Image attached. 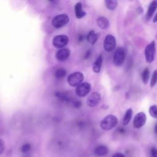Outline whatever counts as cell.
<instances>
[{
	"label": "cell",
	"instance_id": "7a4b0ae2",
	"mask_svg": "<svg viewBox=\"0 0 157 157\" xmlns=\"http://www.w3.org/2000/svg\"><path fill=\"white\" fill-rule=\"evenodd\" d=\"M84 75L81 72H75L71 74L67 78V83L71 86H77L82 83Z\"/></svg>",
	"mask_w": 157,
	"mask_h": 157
},
{
	"label": "cell",
	"instance_id": "83f0119b",
	"mask_svg": "<svg viewBox=\"0 0 157 157\" xmlns=\"http://www.w3.org/2000/svg\"><path fill=\"white\" fill-rule=\"evenodd\" d=\"M153 23L157 22V13L155 14V17H154V18H153Z\"/></svg>",
	"mask_w": 157,
	"mask_h": 157
},
{
	"label": "cell",
	"instance_id": "cb8c5ba5",
	"mask_svg": "<svg viewBox=\"0 0 157 157\" xmlns=\"http://www.w3.org/2000/svg\"><path fill=\"white\" fill-rule=\"evenodd\" d=\"M30 149H31V145L29 144H24L21 148V150L23 153H26V152L29 151L30 150Z\"/></svg>",
	"mask_w": 157,
	"mask_h": 157
},
{
	"label": "cell",
	"instance_id": "277c9868",
	"mask_svg": "<svg viewBox=\"0 0 157 157\" xmlns=\"http://www.w3.org/2000/svg\"><path fill=\"white\" fill-rule=\"evenodd\" d=\"M144 53L146 61L148 63H152L155 59L156 53V45L154 40L146 46Z\"/></svg>",
	"mask_w": 157,
	"mask_h": 157
},
{
	"label": "cell",
	"instance_id": "ba28073f",
	"mask_svg": "<svg viewBox=\"0 0 157 157\" xmlns=\"http://www.w3.org/2000/svg\"><path fill=\"white\" fill-rule=\"evenodd\" d=\"M91 88V86L90 83L83 82L76 87L75 93L79 97H84L90 93Z\"/></svg>",
	"mask_w": 157,
	"mask_h": 157
},
{
	"label": "cell",
	"instance_id": "e0dca14e",
	"mask_svg": "<svg viewBox=\"0 0 157 157\" xmlns=\"http://www.w3.org/2000/svg\"><path fill=\"white\" fill-rule=\"evenodd\" d=\"M98 34H96L93 30L90 31L87 35V41L91 45H94L98 40Z\"/></svg>",
	"mask_w": 157,
	"mask_h": 157
},
{
	"label": "cell",
	"instance_id": "44dd1931",
	"mask_svg": "<svg viewBox=\"0 0 157 157\" xmlns=\"http://www.w3.org/2000/svg\"><path fill=\"white\" fill-rule=\"evenodd\" d=\"M149 113L154 118L157 119V105H153L149 108Z\"/></svg>",
	"mask_w": 157,
	"mask_h": 157
},
{
	"label": "cell",
	"instance_id": "6da1fadb",
	"mask_svg": "<svg viewBox=\"0 0 157 157\" xmlns=\"http://www.w3.org/2000/svg\"><path fill=\"white\" fill-rule=\"evenodd\" d=\"M117 118L113 115H109L101 120L100 126L103 130L108 131L113 128L117 124Z\"/></svg>",
	"mask_w": 157,
	"mask_h": 157
},
{
	"label": "cell",
	"instance_id": "30bf717a",
	"mask_svg": "<svg viewBox=\"0 0 157 157\" xmlns=\"http://www.w3.org/2000/svg\"><path fill=\"white\" fill-rule=\"evenodd\" d=\"M101 96L98 92H93L91 93L86 99V104L90 107H95L101 101Z\"/></svg>",
	"mask_w": 157,
	"mask_h": 157
},
{
	"label": "cell",
	"instance_id": "d4e9b609",
	"mask_svg": "<svg viewBox=\"0 0 157 157\" xmlns=\"http://www.w3.org/2000/svg\"><path fill=\"white\" fill-rule=\"evenodd\" d=\"M151 157H157V148L156 147H152L150 150Z\"/></svg>",
	"mask_w": 157,
	"mask_h": 157
},
{
	"label": "cell",
	"instance_id": "7c38bea8",
	"mask_svg": "<svg viewBox=\"0 0 157 157\" xmlns=\"http://www.w3.org/2000/svg\"><path fill=\"white\" fill-rule=\"evenodd\" d=\"M97 25L102 29H107L110 26L109 20L105 17H99L96 20Z\"/></svg>",
	"mask_w": 157,
	"mask_h": 157
},
{
	"label": "cell",
	"instance_id": "4fadbf2b",
	"mask_svg": "<svg viewBox=\"0 0 157 157\" xmlns=\"http://www.w3.org/2000/svg\"><path fill=\"white\" fill-rule=\"evenodd\" d=\"M75 14L77 18L80 19L85 16L86 12L82 9V4L81 2H78L76 3L74 7Z\"/></svg>",
	"mask_w": 157,
	"mask_h": 157
},
{
	"label": "cell",
	"instance_id": "f1b7e54d",
	"mask_svg": "<svg viewBox=\"0 0 157 157\" xmlns=\"http://www.w3.org/2000/svg\"><path fill=\"white\" fill-rule=\"evenodd\" d=\"M154 131H155V134H157V123L156 124L155 126V129H154Z\"/></svg>",
	"mask_w": 157,
	"mask_h": 157
},
{
	"label": "cell",
	"instance_id": "d6986e66",
	"mask_svg": "<svg viewBox=\"0 0 157 157\" xmlns=\"http://www.w3.org/2000/svg\"><path fill=\"white\" fill-rule=\"evenodd\" d=\"M104 3L106 7L109 10H114L118 5V2L115 0H106Z\"/></svg>",
	"mask_w": 157,
	"mask_h": 157
},
{
	"label": "cell",
	"instance_id": "9a60e30c",
	"mask_svg": "<svg viewBox=\"0 0 157 157\" xmlns=\"http://www.w3.org/2000/svg\"><path fill=\"white\" fill-rule=\"evenodd\" d=\"M103 61V58L101 55H100L96 59V61L94 62L93 65V71L95 73H99L101 71L102 64Z\"/></svg>",
	"mask_w": 157,
	"mask_h": 157
},
{
	"label": "cell",
	"instance_id": "ffe728a7",
	"mask_svg": "<svg viewBox=\"0 0 157 157\" xmlns=\"http://www.w3.org/2000/svg\"><path fill=\"white\" fill-rule=\"evenodd\" d=\"M149 77H150V71L148 68H145L142 72V79L143 83L145 85L148 83L149 81Z\"/></svg>",
	"mask_w": 157,
	"mask_h": 157
},
{
	"label": "cell",
	"instance_id": "5bb4252c",
	"mask_svg": "<svg viewBox=\"0 0 157 157\" xmlns=\"http://www.w3.org/2000/svg\"><path fill=\"white\" fill-rule=\"evenodd\" d=\"M156 9H157V1L155 0L151 1L148 6V10L146 15V18L148 20L151 18V17L153 16Z\"/></svg>",
	"mask_w": 157,
	"mask_h": 157
},
{
	"label": "cell",
	"instance_id": "3957f363",
	"mask_svg": "<svg viewBox=\"0 0 157 157\" xmlns=\"http://www.w3.org/2000/svg\"><path fill=\"white\" fill-rule=\"evenodd\" d=\"M69 17L67 14L61 13L55 16L52 21V25L56 28H61L68 23Z\"/></svg>",
	"mask_w": 157,
	"mask_h": 157
},
{
	"label": "cell",
	"instance_id": "8992f818",
	"mask_svg": "<svg viewBox=\"0 0 157 157\" xmlns=\"http://www.w3.org/2000/svg\"><path fill=\"white\" fill-rule=\"evenodd\" d=\"M69 37L66 35L60 34L55 36L52 40L53 45L56 48H63L67 44Z\"/></svg>",
	"mask_w": 157,
	"mask_h": 157
},
{
	"label": "cell",
	"instance_id": "5b68a950",
	"mask_svg": "<svg viewBox=\"0 0 157 157\" xmlns=\"http://www.w3.org/2000/svg\"><path fill=\"white\" fill-rule=\"evenodd\" d=\"M125 59V52L123 47H118L113 54V64L117 66L122 65Z\"/></svg>",
	"mask_w": 157,
	"mask_h": 157
},
{
	"label": "cell",
	"instance_id": "8fae6325",
	"mask_svg": "<svg viewBox=\"0 0 157 157\" xmlns=\"http://www.w3.org/2000/svg\"><path fill=\"white\" fill-rule=\"evenodd\" d=\"M71 52L67 48H63L58 50L56 53V58L60 61H63L67 59L70 56Z\"/></svg>",
	"mask_w": 157,
	"mask_h": 157
},
{
	"label": "cell",
	"instance_id": "52a82bcc",
	"mask_svg": "<svg viewBox=\"0 0 157 157\" xmlns=\"http://www.w3.org/2000/svg\"><path fill=\"white\" fill-rule=\"evenodd\" d=\"M116 47V40L113 36L108 34L104 40V48L107 52H113Z\"/></svg>",
	"mask_w": 157,
	"mask_h": 157
},
{
	"label": "cell",
	"instance_id": "ac0fdd59",
	"mask_svg": "<svg viewBox=\"0 0 157 157\" xmlns=\"http://www.w3.org/2000/svg\"><path fill=\"white\" fill-rule=\"evenodd\" d=\"M132 115V110L131 108L127 109L124 113L123 120V125H127L129 123L131 119Z\"/></svg>",
	"mask_w": 157,
	"mask_h": 157
},
{
	"label": "cell",
	"instance_id": "f546056e",
	"mask_svg": "<svg viewBox=\"0 0 157 157\" xmlns=\"http://www.w3.org/2000/svg\"><path fill=\"white\" fill-rule=\"evenodd\" d=\"M137 11H140V12H141V13L143 12V9L140 7H139L138 9H137Z\"/></svg>",
	"mask_w": 157,
	"mask_h": 157
},
{
	"label": "cell",
	"instance_id": "4316f807",
	"mask_svg": "<svg viewBox=\"0 0 157 157\" xmlns=\"http://www.w3.org/2000/svg\"><path fill=\"white\" fill-rule=\"evenodd\" d=\"M111 157H124V155L121 153H116Z\"/></svg>",
	"mask_w": 157,
	"mask_h": 157
},
{
	"label": "cell",
	"instance_id": "603a6c76",
	"mask_svg": "<svg viewBox=\"0 0 157 157\" xmlns=\"http://www.w3.org/2000/svg\"><path fill=\"white\" fill-rule=\"evenodd\" d=\"M157 82V70H155L153 72V75L151 77V79L150 81V87L153 88L155 86Z\"/></svg>",
	"mask_w": 157,
	"mask_h": 157
},
{
	"label": "cell",
	"instance_id": "484cf974",
	"mask_svg": "<svg viewBox=\"0 0 157 157\" xmlns=\"http://www.w3.org/2000/svg\"><path fill=\"white\" fill-rule=\"evenodd\" d=\"M4 150V141L1 139L0 140V154H2Z\"/></svg>",
	"mask_w": 157,
	"mask_h": 157
},
{
	"label": "cell",
	"instance_id": "2e32d148",
	"mask_svg": "<svg viewBox=\"0 0 157 157\" xmlns=\"http://www.w3.org/2000/svg\"><path fill=\"white\" fill-rule=\"evenodd\" d=\"M94 153L96 155L99 156H104L108 153V148L106 146L103 145H98L95 148Z\"/></svg>",
	"mask_w": 157,
	"mask_h": 157
},
{
	"label": "cell",
	"instance_id": "7402d4cb",
	"mask_svg": "<svg viewBox=\"0 0 157 157\" xmlns=\"http://www.w3.org/2000/svg\"><path fill=\"white\" fill-rule=\"evenodd\" d=\"M66 70L63 69V68H61V69H58L55 72V77L56 78H62L66 75Z\"/></svg>",
	"mask_w": 157,
	"mask_h": 157
},
{
	"label": "cell",
	"instance_id": "9c48e42d",
	"mask_svg": "<svg viewBox=\"0 0 157 157\" xmlns=\"http://www.w3.org/2000/svg\"><path fill=\"white\" fill-rule=\"evenodd\" d=\"M146 115L143 112H140L137 113L134 118L133 120V126L134 128L139 129L142 128L146 122Z\"/></svg>",
	"mask_w": 157,
	"mask_h": 157
}]
</instances>
